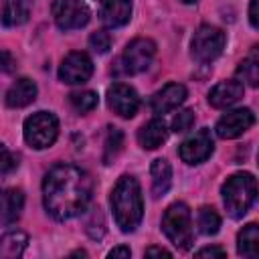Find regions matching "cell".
Listing matches in <instances>:
<instances>
[{
  "label": "cell",
  "instance_id": "8fae6325",
  "mask_svg": "<svg viewBox=\"0 0 259 259\" xmlns=\"http://www.w3.org/2000/svg\"><path fill=\"white\" fill-rule=\"evenodd\" d=\"M255 123V115L247 107H239L233 111H227L219 121H217V136L223 140H233L247 132Z\"/></svg>",
  "mask_w": 259,
  "mask_h": 259
},
{
  "label": "cell",
  "instance_id": "d590c367",
  "mask_svg": "<svg viewBox=\"0 0 259 259\" xmlns=\"http://www.w3.org/2000/svg\"><path fill=\"white\" fill-rule=\"evenodd\" d=\"M182 2H186V4H190V2H196V0H182Z\"/></svg>",
  "mask_w": 259,
  "mask_h": 259
},
{
  "label": "cell",
  "instance_id": "4316f807",
  "mask_svg": "<svg viewBox=\"0 0 259 259\" xmlns=\"http://www.w3.org/2000/svg\"><path fill=\"white\" fill-rule=\"evenodd\" d=\"M192 123H194V113L190 109H182L172 117V132H176V134L188 132L192 127Z\"/></svg>",
  "mask_w": 259,
  "mask_h": 259
},
{
  "label": "cell",
  "instance_id": "d4e9b609",
  "mask_svg": "<svg viewBox=\"0 0 259 259\" xmlns=\"http://www.w3.org/2000/svg\"><path fill=\"white\" fill-rule=\"evenodd\" d=\"M71 103L79 113H87L91 109L97 107V93L93 91H79V93H71Z\"/></svg>",
  "mask_w": 259,
  "mask_h": 259
},
{
  "label": "cell",
  "instance_id": "484cf974",
  "mask_svg": "<svg viewBox=\"0 0 259 259\" xmlns=\"http://www.w3.org/2000/svg\"><path fill=\"white\" fill-rule=\"evenodd\" d=\"M121 142H123L121 132H119L117 127H111L109 134H107V140H105V156H103L105 164H109V162L119 154V150H121Z\"/></svg>",
  "mask_w": 259,
  "mask_h": 259
},
{
  "label": "cell",
  "instance_id": "7402d4cb",
  "mask_svg": "<svg viewBox=\"0 0 259 259\" xmlns=\"http://www.w3.org/2000/svg\"><path fill=\"white\" fill-rule=\"evenodd\" d=\"M28 245V237L22 231H10L0 241V257L2 259H16L24 253Z\"/></svg>",
  "mask_w": 259,
  "mask_h": 259
},
{
  "label": "cell",
  "instance_id": "4fadbf2b",
  "mask_svg": "<svg viewBox=\"0 0 259 259\" xmlns=\"http://www.w3.org/2000/svg\"><path fill=\"white\" fill-rule=\"evenodd\" d=\"M184 99H186V87L180 83H168L160 91L154 93L150 105H152L154 113H168V111L176 109Z\"/></svg>",
  "mask_w": 259,
  "mask_h": 259
},
{
  "label": "cell",
  "instance_id": "ffe728a7",
  "mask_svg": "<svg viewBox=\"0 0 259 259\" xmlns=\"http://www.w3.org/2000/svg\"><path fill=\"white\" fill-rule=\"evenodd\" d=\"M237 253L241 257H259V225L249 223L239 231Z\"/></svg>",
  "mask_w": 259,
  "mask_h": 259
},
{
  "label": "cell",
  "instance_id": "1f68e13d",
  "mask_svg": "<svg viewBox=\"0 0 259 259\" xmlns=\"http://www.w3.org/2000/svg\"><path fill=\"white\" fill-rule=\"evenodd\" d=\"M132 255V251H130V247H115V249H111L109 253H107V257H130Z\"/></svg>",
  "mask_w": 259,
  "mask_h": 259
},
{
  "label": "cell",
  "instance_id": "ba28073f",
  "mask_svg": "<svg viewBox=\"0 0 259 259\" xmlns=\"http://www.w3.org/2000/svg\"><path fill=\"white\" fill-rule=\"evenodd\" d=\"M89 8L83 0H53V18L61 30L81 28L89 22Z\"/></svg>",
  "mask_w": 259,
  "mask_h": 259
},
{
  "label": "cell",
  "instance_id": "4dcf8cb0",
  "mask_svg": "<svg viewBox=\"0 0 259 259\" xmlns=\"http://www.w3.org/2000/svg\"><path fill=\"white\" fill-rule=\"evenodd\" d=\"M225 249L221 247H204L200 251H196V257H225Z\"/></svg>",
  "mask_w": 259,
  "mask_h": 259
},
{
  "label": "cell",
  "instance_id": "5b68a950",
  "mask_svg": "<svg viewBox=\"0 0 259 259\" xmlns=\"http://www.w3.org/2000/svg\"><path fill=\"white\" fill-rule=\"evenodd\" d=\"M59 136V119L51 111H36L24 121V140L30 148L42 150L55 144Z\"/></svg>",
  "mask_w": 259,
  "mask_h": 259
},
{
  "label": "cell",
  "instance_id": "3957f363",
  "mask_svg": "<svg viewBox=\"0 0 259 259\" xmlns=\"http://www.w3.org/2000/svg\"><path fill=\"white\" fill-rule=\"evenodd\" d=\"M221 194H223L227 212L233 219H241L253 206V202L259 194V186H257V180L253 178V174L237 172L225 180Z\"/></svg>",
  "mask_w": 259,
  "mask_h": 259
},
{
  "label": "cell",
  "instance_id": "5bb4252c",
  "mask_svg": "<svg viewBox=\"0 0 259 259\" xmlns=\"http://www.w3.org/2000/svg\"><path fill=\"white\" fill-rule=\"evenodd\" d=\"M241 97H243V83L237 79H229V81H223L210 89L208 103L217 109H225V107L235 105Z\"/></svg>",
  "mask_w": 259,
  "mask_h": 259
},
{
  "label": "cell",
  "instance_id": "83f0119b",
  "mask_svg": "<svg viewBox=\"0 0 259 259\" xmlns=\"http://www.w3.org/2000/svg\"><path fill=\"white\" fill-rule=\"evenodd\" d=\"M89 47H91L95 53H99V55L107 53L109 47H111V36H109V32H105V30L93 32V34L89 36Z\"/></svg>",
  "mask_w": 259,
  "mask_h": 259
},
{
  "label": "cell",
  "instance_id": "2e32d148",
  "mask_svg": "<svg viewBox=\"0 0 259 259\" xmlns=\"http://www.w3.org/2000/svg\"><path fill=\"white\" fill-rule=\"evenodd\" d=\"M36 97V85L34 81L22 77V79H16L10 89L6 91V105L8 107H26L28 103H32Z\"/></svg>",
  "mask_w": 259,
  "mask_h": 259
},
{
  "label": "cell",
  "instance_id": "f1b7e54d",
  "mask_svg": "<svg viewBox=\"0 0 259 259\" xmlns=\"http://www.w3.org/2000/svg\"><path fill=\"white\" fill-rule=\"evenodd\" d=\"M14 168H18V156L12 154L6 146H2V174L8 176Z\"/></svg>",
  "mask_w": 259,
  "mask_h": 259
},
{
  "label": "cell",
  "instance_id": "d6986e66",
  "mask_svg": "<svg viewBox=\"0 0 259 259\" xmlns=\"http://www.w3.org/2000/svg\"><path fill=\"white\" fill-rule=\"evenodd\" d=\"M150 174H152V194H154L156 198H160L162 194L168 192V188H170V184H172V168H170L168 160L156 158V160L152 162Z\"/></svg>",
  "mask_w": 259,
  "mask_h": 259
},
{
  "label": "cell",
  "instance_id": "836d02e7",
  "mask_svg": "<svg viewBox=\"0 0 259 259\" xmlns=\"http://www.w3.org/2000/svg\"><path fill=\"white\" fill-rule=\"evenodd\" d=\"M2 57H4V71H10V67H12V65H10V55L4 51V55H2Z\"/></svg>",
  "mask_w": 259,
  "mask_h": 259
},
{
  "label": "cell",
  "instance_id": "7a4b0ae2",
  "mask_svg": "<svg viewBox=\"0 0 259 259\" xmlns=\"http://www.w3.org/2000/svg\"><path fill=\"white\" fill-rule=\"evenodd\" d=\"M111 210L115 217L117 227L123 233H132L144 214V202H142V190L134 176L123 174L113 190H111Z\"/></svg>",
  "mask_w": 259,
  "mask_h": 259
},
{
  "label": "cell",
  "instance_id": "e575fe53",
  "mask_svg": "<svg viewBox=\"0 0 259 259\" xmlns=\"http://www.w3.org/2000/svg\"><path fill=\"white\" fill-rule=\"evenodd\" d=\"M71 255H81V257H87V253H85V251H75V253H71Z\"/></svg>",
  "mask_w": 259,
  "mask_h": 259
},
{
  "label": "cell",
  "instance_id": "e0dca14e",
  "mask_svg": "<svg viewBox=\"0 0 259 259\" xmlns=\"http://www.w3.org/2000/svg\"><path fill=\"white\" fill-rule=\"evenodd\" d=\"M168 138V130H166V123L162 119H152L148 121L140 134H138V142L144 150H156L160 148Z\"/></svg>",
  "mask_w": 259,
  "mask_h": 259
},
{
  "label": "cell",
  "instance_id": "52a82bcc",
  "mask_svg": "<svg viewBox=\"0 0 259 259\" xmlns=\"http://www.w3.org/2000/svg\"><path fill=\"white\" fill-rule=\"evenodd\" d=\"M154 55H156V42H154L152 38H144V36L134 38V40L125 47L123 55L119 57L121 71H123L125 75L142 73V71H146V69L150 67Z\"/></svg>",
  "mask_w": 259,
  "mask_h": 259
},
{
  "label": "cell",
  "instance_id": "ac0fdd59",
  "mask_svg": "<svg viewBox=\"0 0 259 259\" xmlns=\"http://www.w3.org/2000/svg\"><path fill=\"white\" fill-rule=\"evenodd\" d=\"M24 206V194L20 188H6L2 194V225H12L18 221Z\"/></svg>",
  "mask_w": 259,
  "mask_h": 259
},
{
  "label": "cell",
  "instance_id": "6da1fadb",
  "mask_svg": "<svg viewBox=\"0 0 259 259\" xmlns=\"http://www.w3.org/2000/svg\"><path fill=\"white\" fill-rule=\"evenodd\" d=\"M93 192L91 176L73 164L53 166L42 180V200L47 212L57 221H69L85 212Z\"/></svg>",
  "mask_w": 259,
  "mask_h": 259
},
{
  "label": "cell",
  "instance_id": "f546056e",
  "mask_svg": "<svg viewBox=\"0 0 259 259\" xmlns=\"http://www.w3.org/2000/svg\"><path fill=\"white\" fill-rule=\"evenodd\" d=\"M249 22L259 30V0H251L249 4Z\"/></svg>",
  "mask_w": 259,
  "mask_h": 259
},
{
  "label": "cell",
  "instance_id": "603a6c76",
  "mask_svg": "<svg viewBox=\"0 0 259 259\" xmlns=\"http://www.w3.org/2000/svg\"><path fill=\"white\" fill-rule=\"evenodd\" d=\"M28 18V4L24 0H4L2 4V24L18 26Z\"/></svg>",
  "mask_w": 259,
  "mask_h": 259
},
{
  "label": "cell",
  "instance_id": "30bf717a",
  "mask_svg": "<svg viewBox=\"0 0 259 259\" xmlns=\"http://www.w3.org/2000/svg\"><path fill=\"white\" fill-rule=\"evenodd\" d=\"M107 105L113 109V113L121 117H134L140 107V97L134 87L125 83H115L107 89Z\"/></svg>",
  "mask_w": 259,
  "mask_h": 259
},
{
  "label": "cell",
  "instance_id": "7c38bea8",
  "mask_svg": "<svg viewBox=\"0 0 259 259\" xmlns=\"http://www.w3.org/2000/svg\"><path fill=\"white\" fill-rule=\"evenodd\" d=\"M212 138H210V132L206 127L194 132L192 136H188L182 146H180V158L186 162V164H200L204 162L210 154H212Z\"/></svg>",
  "mask_w": 259,
  "mask_h": 259
},
{
  "label": "cell",
  "instance_id": "9c48e42d",
  "mask_svg": "<svg viewBox=\"0 0 259 259\" xmlns=\"http://www.w3.org/2000/svg\"><path fill=\"white\" fill-rule=\"evenodd\" d=\"M93 73V63L91 59L85 55V53H69L61 67H59V79L63 83H69V85H77V83H85Z\"/></svg>",
  "mask_w": 259,
  "mask_h": 259
},
{
  "label": "cell",
  "instance_id": "277c9868",
  "mask_svg": "<svg viewBox=\"0 0 259 259\" xmlns=\"http://www.w3.org/2000/svg\"><path fill=\"white\" fill-rule=\"evenodd\" d=\"M162 231L172 241V245L182 251H186L192 245L190 210L184 202H174L166 208V212L162 217Z\"/></svg>",
  "mask_w": 259,
  "mask_h": 259
},
{
  "label": "cell",
  "instance_id": "d6a6232c",
  "mask_svg": "<svg viewBox=\"0 0 259 259\" xmlns=\"http://www.w3.org/2000/svg\"><path fill=\"white\" fill-rule=\"evenodd\" d=\"M152 255L170 257V251H166V249H162V247H150V249H146V257H152Z\"/></svg>",
  "mask_w": 259,
  "mask_h": 259
},
{
  "label": "cell",
  "instance_id": "cb8c5ba5",
  "mask_svg": "<svg viewBox=\"0 0 259 259\" xmlns=\"http://www.w3.org/2000/svg\"><path fill=\"white\" fill-rule=\"evenodd\" d=\"M196 225L202 235H214L221 227V217L212 206H202L196 214Z\"/></svg>",
  "mask_w": 259,
  "mask_h": 259
},
{
  "label": "cell",
  "instance_id": "9a60e30c",
  "mask_svg": "<svg viewBox=\"0 0 259 259\" xmlns=\"http://www.w3.org/2000/svg\"><path fill=\"white\" fill-rule=\"evenodd\" d=\"M132 18V0H101V20L109 28L123 26Z\"/></svg>",
  "mask_w": 259,
  "mask_h": 259
},
{
  "label": "cell",
  "instance_id": "44dd1931",
  "mask_svg": "<svg viewBox=\"0 0 259 259\" xmlns=\"http://www.w3.org/2000/svg\"><path fill=\"white\" fill-rule=\"evenodd\" d=\"M237 77L239 81H245L251 87H259V45H255L247 53V57L239 63Z\"/></svg>",
  "mask_w": 259,
  "mask_h": 259
},
{
  "label": "cell",
  "instance_id": "8992f818",
  "mask_svg": "<svg viewBox=\"0 0 259 259\" xmlns=\"http://www.w3.org/2000/svg\"><path fill=\"white\" fill-rule=\"evenodd\" d=\"M225 49V32L217 26L204 24L200 26L190 42V53L198 63H210L214 61Z\"/></svg>",
  "mask_w": 259,
  "mask_h": 259
}]
</instances>
